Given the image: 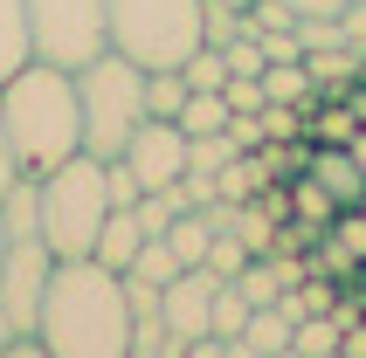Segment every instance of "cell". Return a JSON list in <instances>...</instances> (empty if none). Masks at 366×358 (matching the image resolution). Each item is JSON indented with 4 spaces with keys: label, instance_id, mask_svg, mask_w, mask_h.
<instances>
[{
    "label": "cell",
    "instance_id": "277c9868",
    "mask_svg": "<svg viewBox=\"0 0 366 358\" xmlns=\"http://www.w3.org/2000/svg\"><path fill=\"white\" fill-rule=\"evenodd\" d=\"M35 200H41V235H49V248L56 255H90L104 214H111L104 159L97 152H69L62 165H49L35 179Z\"/></svg>",
    "mask_w": 366,
    "mask_h": 358
},
{
    "label": "cell",
    "instance_id": "836d02e7",
    "mask_svg": "<svg viewBox=\"0 0 366 358\" xmlns=\"http://www.w3.org/2000/svg\"><path fill=\"white\" fill-rule=\"evenodd\" d=\"M360 207H366V200H360Z\"/></svg>",
    "mask_w": 366,
    "mask_h": 358
},
{
    "label": "cell",
    "instance_id": "8fae6325",
    "mask_svg": "<svg viewBox=\"0 0 366 358\" xmlns=\"http://www.w3.org/2000/svg\"><path fill=\"white\" fill-rule=\"evenodd\" d=\"M145 248V227H139V214L132 207H111L104 214V227H97V248L90 255L104 262V269H132V255Z\"/></svg>",
    "mask_w": 366,
    "mask_h": 358
},
{
    "label": "cell",
    "instance_id": "9a60e30c",
    "mask_svg": "<svg viewBox=\"0 0 366 358\" xmlns=\"http://www.w3.org/2000/svg\"><path fill=\"white\" fill-rule=\"evenodd\" d=\"M325 248H332V262L360 269V262H366V207H339V214H332Z\"/></svg>",
    "mask_w": 366,
    "mask_h": 358
},
{
    "label": "cell",
    "instance_id": "4dcf8cb0",
    "mask_svg": "<svg viewBox=\"0 0 366 358\" xmlns=\"http://www.w3.org/2000/svg\"><path fill=\"white\" fill-rule=\"evenodd\" d=\"M346 111H352V118L366 124V83H360V90H352V97H346Z\"/></svg>",
    "mask_w": 366,
    "mask_h": 358
},
{
    "label": "cell",
    "instance_id": "484cf974",
    "mask_svg": "<svg viewBox=\"0 0 366 358\" xmlns=\"http://www.w3.org/2000/svg\"><path fill=\"white\" fill-rule=\"evenodd\" d=\"M222 97H228V111H263V76H228Z\"/></svg>",
    "mask_w": 366,
    "mask_h": 358
},
{
    "label": "cell",
    "instance_id": "1f68e13d",
    "mask_svg": "<svg viewBox=\"0 0 366 358\" xmlns=\"http://www.w3.org/2000/svg\"><path fill=\"white\" fill-rule=\"evenodd\" d=\"M7 338H14V331H7V310H0V352H7Z\"/></svg>",
    "mask_w": 366,
    "mask_h": 358
},
{
    "label": "cell",
    "instance_id": "f1b7e54d",
    "mask_svg": "<svg viewBox=\"0 0 366 358\" xmlns=\"http://www.w3.org/2000/svg\"><path fill=\"white\" fill-rule=\"evenodd\" d=\"M339 352H346V358H366V324H352V331H339Z\"/></svg>",
    "mask_w": 366,
    "mask_h": 358
},
{
    "label": "cell",
    "instance_id": "2e32d148",
    "mask_svg": "<svg viewBox=\"0 0 366 358\" xmlns=\"http://www.w3.org/2000/svg\"><path fill=\"white\" fill-rule=\"evenodd\" d=\"M311 90H318V83H311L305 56L297 62H263V103H297V111H305Z\"/></svg>",
    "mask_w": 366,
    "mask_h": 358
},
{
    "label": "cell",
    "instance_id": "5bb4252c",
    "mask_svg": "<svg viewBox=\"0 0 366 358\" xmlns=\"http://www.w3.org/2000/svg\"><path fill=\"white\" fill-rule=\"evenodd\" d=\"M207 241H214V227H207V214H201V207L173 214V227H166V248L180 255V269H201V262H207Z\"/></svg>",
    "mask_w": 366,
    "mask_h": 358
},
{
    "label": "cell",
    "instance_id": "3957f363",
    "mask_svg": "<svg viewBox=\"0 0 366 358\" xmlns=\"http://www.w3.org/2000/svg\"><path fill=\"white\" fill-rule=\"evenodd\" d=\"M104 28L139 69H180L207 41V0H104Z\"/></svg>",
    "mask_w": 366,
    "mask_h": 358
},
{
    "label": "cell",
    "instance_id": "8992f818",
    "mask_svg": "<svg viewBox=\"0 0 366 358\" xmlns=\"http://www.w3.org/2000/svg\"><path fill=\"white\" fill-rule=\"evenodd\" d=\"M28 35H35V56L56 69H83L111 48L104 0H28Z\"/></svg>",
    "mask_w": 366,
    "mask_h": 358
},
{
    "label": "cell",
    "instance_id": "5b68a950",
    "mask_svg": "<svg viewBox=\"0 0 366 358\" xmlns=\"http://www.w3.org/2000/svg\"><path fill=\"white\" fill-rule=\"evenodd\" d=\"M76 111H83V152L118 159L124 138L145 124V69L118 48H104L76 69Z\"/></svg>",
    "mask_w": 366,
    "mask_h": 358
},
{
    "label": "cell",
    "instance_id": "7a4b0ae2",
    "mask_svg": "<svg viewBox=\"0 0 366 358\" xmlns=\"http://www.w3.org/2000/svg\"><path fill=\"white\" fill-rule=\"evenodd\" d=\"M0 118L14 138V159L28 179H41L49 165H62L69 152H83V111H76V69L56 62H21L0 83Z\"/></svg>",
    "mask_w": 366,
    "mask_h": 358
},
{
    "label": "cell",
    "instance_id": "44dd1931",
    "mask_svg": "<svg viewBox=\"0 0 366 358\" xmlns=\"http://www.w3.org/2000/svg\"><path fill=\"white\" fill-rule=\"evenodd\" d=\"M180 76H187V90H222L228 83V56L214 48V41H201V48L180 62Z\"/></svg>",
    "mask_w": 366,
    "mask_h": 358
},
{
    "label": "cell",
    "instance_id": "6da1fadb",
    "mask_svg": "<svg viewBox=\"0 0 366 358\" xmlns=\"http://www.w3.org/2000/svg\"><path fill=\"white\" fill-rule=\"evenodd\" d=\"M35 338L49 358H124L132 352L124 269H104L97 255H56V269L41 282Z\"/></svg>",
    "mask_w": 366,
    "mask_h": 358
},
{
    "label": "cell",
    "instance_id": "4fadbf2b",
    "mask_svg": "<svg viewBox=\"0 0 366 358\" xmlns=\"http://www.w3.org/2000/svg\"><path fill=\"white\" fill-rule=\"evenodd\" d=\"M228 118H235V111H228V97L222 90H187V103H180V131L187 138H207V131H228Z\"/></svg>",
    "mask_w": 366,
    "mask_h": 358
},
{
    "label": "cell",
    "instance_id": "52a82bcc",
    "mask_svg": "<svg viewBox=\"0 0 366 358\" xmlns=\"http://www.w3.org/2000/svg\"><path fill=\"white\" fill-rule=\"evenodd\" d=\"M118 159L139 173L145 193H166V186H180V179H187V131H180L173 118H145L139 131L124 138Z\"/></svg>",
    "mask_w": 366,
    "mask_h": 358
},
{
    "label": "cell",
    "instance_id": "f546056e",
    "mask_svg": "<svg viewBox=\"0 0 366 358\" xmlns=\"http://www.w3.org/2000/svg\"><path fill=\"white\" fill-rule=\"evenodd\" d=\"M346 152H352V159H360V173H366V124H360V131H352V138H346Z\"/></svg>",
    "mask_w": 366,
    "mask_h": 358
},
{
    "label": "cell",
    "instance_id": "e0dca14e",
    "mask_svg": "<svg viewBox=\"0 0 366 358\" xmlns=\"http://www.w3.org/2000/svg\"><path fill=\"white\" fill-rule=\"evenodd\" d=\"M249 310H256V303H249L235 282H214V303H207V331H214V338H228V352H235V338H242Z\"/></svg>",
    "mask_w": 366,
    "mask_h": 358
},
{
    "label": "cell",
    "instance_id": "cb8c5ba5",
    "mask_svg": "<svg viewBox=\"0 0 366 358\" xmlns=\"http://www.w3.org/2000/svg\"><path fill=\"white\" fill-rule=\"evenodd\" d=\"M104 186H111V207H132V200L145 193V186H139V173H132L124 159H104Z\"/></svg>",
    "mask_w": 366,
    "mask_h": 358
},
{
    "label": "cell",
    "instance_id": "7402d4cb",
    "mask_svg": "<svg viewBox=\"0 0 366 358\" xmlns=\"http://www.w3.org/2000/svg\"><path fill=\"white\" fill-rule=\"evenodd\" d=\"M201 269H207V276H222V282H235V276L249 269V248H242V235H228V227H222V235L207 241V262H201Z\"/></svg>",
    "mask_w": 366,
    "mask_h": 358
},
{
    "label": "cell",
    "instance_id": "d4e9b609",
    "mask_svg": "<svg viewBox=\"0 0 366 358\" xmlns=\"http://www.w3.org/2000/svg\"><path fill=\"white\" fill-rule=\"evenodd\" d=\"M222 56H228V76H263V48H256V35H242V41H228Z\"/></svg>",
    "mask_w": 366,
    "mask_h": 358
},
{
    "label": "cell",
    "instance_id": "ac0fdd59",
    "mask_svg": "<svg viewBox=\"0 0 366 358\" xmlns=\"http://www.w3.org/2000/svg\"><path fill=\"white\" fill-rule=\"evenodd\" d=\"M339 352V324L318 317V310H305V317L290 324V358H332Z\"/></svg>",
    "mask_w": 366,
    "mask_h": 358
},
{
    "label": "cell",
    "instance_id": "d6a6232c",
    "mask_svg": "<svg viewBox=\"0 0 366 358\" xmlns=\"http://www.w3.org/2000/svg\"><path fill=\"white\" fill-rule=\"evenodd\" d=\"M0 255H7V214H0Z\"/></svg>",
    "mask_w": 366,
    "mask_h": 358
},
{
    "label": "cell",
    "instance_id": "ba28073f",
    "mask_svg": "<svg viewBox=\"0 0 366 358\" xmlns=\"http://www.w3.org/2000/svg\"><path fill=\"white\" fill-rule=\"evenodd\" d=\"M214 282L222 276H207V269H180V276L159 290V310H166V331L180 338V352L207 331V303H214Z\"/></svg>",
    "mask_w": 366,
    "mask_h": 358
},
{
    "label": "cell",
    "instance_id": "d6986e66",
    "mask_svg": "<svg viewBox=\"0 0 366 358\" xmlns=\"http://www.w3.org/2000/svg\"><path fill=\"white\" fill-rule=\"evenodd\" d=\"M180 103H187L180 69H145V118H180Z\"/></svg>",
    "mask_w": 366,
    "mask_h": 358
},
{
    "label": "cell",
    "instance_id": "7c38bea8",
    "mask_svg": "<svg viewBox=\"0 0 366 358\" xmlns=\"http://www.w3.org/2000/svg\"><path fill=\"white\" fill-rule=\"evenodd\" d=\"M21 62H35V35H28V0H0V83Z\"/></svg>",
    "mask_w": 366,
    "mask_h": 358
},
{
    "label": "cell",
    "instance_id": "ffe728a7",
    "mask_svg": "<svg viewBox=\"0 0 366 358\" xmlns=\"http://www.w3.org/2000/svg\"><path fill=\"white\" fill-rule=\"evenodd\" d=\"M124 276H145V282H159V290H166V282L180 276V255L166 248V235H145V248L132 255V269H124Z\"/></svg>",
    "mask_w": 366,
    "mask_h": 358
},
{
    "label": "cell",
    "instance_id": "83f0119b",
    "mask_svg": "<svg viewBox=\"0 0 366 358\" xmlns=\"http://www.w3.org/2000/svg\"><path fill=\"white\" fill-rule=\"evenodd\" d=\"M290 7H297V14H332V21H339L352 0H290Z\"/></svg>",
    "mask_w": 366,
    "mask_h": 358
},
{
    "label": "cell",
    "instance_id": "4316f807",
    "mask_svg": "<svg viewBox=\"0 0 366 358\" xmlns=\"http://www.w3.org/2000/svg\"><path fill=\"white\" fill-rule=\"evenodd\" d=\"M21 179H28V173H21V159H14V138H7V118H0V200L14 193Z\"/></svg>",
    "mask_w": 366,
    "mask_h": 358
},
{
    "label": "cell",
    "instance_id": "603a6c76",
    "mask_svg": "<svg viewBox=\"0 0 366 358\" xmlns=\"http://www.w3.org/2000/svg\"><path fill=\"white\" fill-rule=\"evenodd\" d=\"M228 235H242V248H249V255H269L277 227H269V214H263V207H235V214H228Z\"/></svg>",
    "mask_w": 366,
    "mask_h": 358
},
{
    "label": "cell",
    "instance_id": "30bf717a",
    "mask_svg": "<svg viewBox=\"0 0 366 358\" xmlns=\"http://www.w3.org/2000/svg\"><path fill=\"white\" fill-rule=\"evenodd\" d=\"M290 310L284 303H256V310H249V324H242V338H235V352L242 358H284L290 352Z\"/></svg>",
    "mask_w": 366,
    "mask_h": 358
},
{
    "label": "cell",
    "instance_id": "9c48e42d",
    "mask_svg": "<svg viewBox=\"0 0 366 358\" xmlns=\"http://www.w3.org/2000/svg\"><path fill=\"white\" fill-rule=\"evenodd\" d=\"M305 173L318 179L339 207H360V200H366V173H360V159H352L346 145H318V152L305 159Z\"/></svg>",
    "mask_w": 366,
    "mask_h": 358
}]
</instances>
